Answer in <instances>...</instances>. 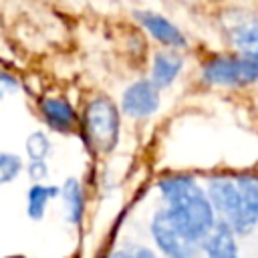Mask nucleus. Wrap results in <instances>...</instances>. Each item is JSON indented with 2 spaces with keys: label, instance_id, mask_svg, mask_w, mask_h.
<instances>
[{
  "label": "nucleus",
  "instance_id": "nucleus-3",
  "mask_svg": "<svg viewBox=\"0 0 258 258\" xmlns=\"http://www.w3.org/2000/svg\"><path fill=\"white\" fill-rule=\"evenodd\" d=\"M119 111L109 97H95L87 103L83 113V131L87 143L97 153H107L119 139Z\"/></svg>",
  "mask_w": 258,
  "mask_h": 258
},
{
  "label": "nucleus",
  "instance_id": "nucleus-17",
  "mask_svg": "<svg viewBox=\"0 0 258 258\" xmlns=\"http://www.w3.org/2000/svg\"><path fill=\"white\" fill-rule=\"evenodd\" d=\"M48 173V167H46V161H30L28 163V175L34 179V181H40L44 179Z\"/></svg>",
  "mask_w": 258,
  "mask_h": 258
},
{
  "label": "nucleus",
  "instance_id": "nucleus-13",
  "mask_svg": "<svg viewBox=\"0 0 258 258\" xmlns=\"http://www.w3.org/2000/svg\"><path fill=\"white\" fill-rule=\"evenodd\" d=\"M228 36L236 46H256L258 48V18H240L228 28Z\"/></svg>",
  "mask_w": 258,
  "mask_h": 258
},
{
  "label": "nucleus",
  "instance_id": "nucleus-20",
  "mask_svg": "<svg viewBox=\"0 0 258 258\" xmlns=\"http://www.w3.org/2000/svg\"><path fill=\"white\" fill-rule=\"evenodd\" d=\"M135 258H155L149 250H145V248H137L135 250Z\"/></svg>",
  "mask_w": 258,
  "mask_h": 258
},
{
  "label": "nucleus",
  "instance_id": "nucleus-2",
  "mask_svg": "<svg viewBox=\"0 0 258 258\" xmlns=\"http://www.w3.org/2000/svg\"><path fill=\"white\" fill-rule=\"evenodd\" d=\"M208 198L234 234H248L258 224L256 175H216L208 183Z\"/></svg>",
  "mask_w": 258,
  "mask_h": 258
},
{
  "label": "nucleus",
  "instance_id": "nucleus-8",
  "mask_svg": "<svg viewBox=\"0 0 258 258\" xmlns=\"http://www.w3.org/2000/svg\"><path fill=\"white\" fill-rule=\"evenodd\" d=\"M38 109H40V115L46 121V125L54 131L67 133L77 123V113H75L73 105L62 97H42L38 103Z\"/></svg>",
  "mask_w": 258,
  "mask_h": 258
},
{
  "label": "nucleus",
  "instance_id": "nucleus-6",
  "mask_svg": "<svg viewBox=\"0 0 258 258\" xmlns=\"http://www.w3.org/2000/svg\"><path fill=\"white\" fill-rule=\"evenodd\" d=\"M123 113L135 119L149 117L159 107V89L151 81H135L123 93Z\"/></svg>",
  "mask_w": 258,
  "mask_h": 258
},
{
  "label": "nucleus",
  "instance_id": "nucleus-11",
  "mask_svg": "<svg viewBox=\"0 0 258 258\" xmlns=\"http://www.w3.org/2000/svg\"><path fill=\"white\" fill-rule=\"evenodd\" d=\"M62 200H64V210H67V220L71 224H81L83 214H85V194L81 183L75 177H69L64 185L60 187Z\"/></svg>",
  "mask_w": 258,
  "mask_h": 258
},
{
  "label": "nucleus",
  "instance_id": "nucleus-5",
  "mask_svg": "<svg viewBox=\"0 0 258 258\" xmlns=\"http://www.w3.org/2000/svg\"><path fill=\"white\" fill-rule=\"evenodd\" d=\"M202 75L212 85H248L258 81L254 64L244 54L216 56L204 64Z\"/></svg>",
  "mask_w": 258,
  "mask_h": 258
},
{
  "label": "nucleus",
  "instance_id": "nucleus-19",
  "mask_svg": "<svg viewBox=\"0 0 258 258\" xmlns=\"http://www.w3.org/2000/svg\"><path fill=\"white\" fill-rule=\"evenodd\" d=\"M109 258H135V252H129V250H117V252H113Z\"/></svg>",
  "mask_w": 258,
  "mask_h": 258
},
{
  "label": "nucleus",
  "instance_id": "nucleus-18",
  "mask_svg": "<svg viewBox=\"0 0 258 258\" xmlns=\"http://www.w3.org/2000/svg\"><path fill=\"white\" fill-rule=\"evenodd\" d=\"M242 54L254 64V71H256V77H258V48H248V50H244Z\"/></svg>",
  "mask_w": 258,
  "mask_h": 258
},
{
  "label": "nucleus",
  "instance_id": "nucleus-14",
  "mask_svg": "<svg viewBox=\"0 0 258 258\" xmlns=\"http://www.w3.org/2000/svg\"><path fill=\"white\" fill-rule=\"evenodd\" d=\"M26 153L30 161H44L50 153V139L44 131H34L26 139Z\"/></svg>",
  "mask_w": 258,
  "mask_h": 258
},
{
  "label": "nucleus",
  "instance_id": "nucleus-10",
  "mask_svg": "<svg viewBox=\"0 0 258 258\" xmlns=\"http://www.w3.org/2000/svg\"><path fill=\"white\" fill-rule=\"evenodd\" d=\"M183 67V60L177 52H157L153 58V67H151V83L159 89V87H167L173 83V79L179 75Z\"/></svg>",
  "mask_w": 258,
  "mask_h": 258
},
{
  "label": "nucleus",
  "instance_id": "nucleus-16",
  "mask_svg": "<svg viewBox=\"0 0 258 258\" xmlns=\"http://www.w3.org/2000/svg\"><path fill=\"white\" fill-rule=\"evenodd\" d=\"M16 89H18V79L8 71H0V101L12 95Z\"/></svg>",
  "mask_w": 258,
  "mask_h": 258
},
{
  "label": "nucleus",
  "instance_id": "nucleus-7",
  "mask_svg": "<svg viewBox=\"0 0 258 258\" xmlns=\"http://www.w3.org/2000/svg\"><path fill=\"white\" fill-rule=\"evenodd\" d=\"M135 18L141 22V26L155 38L159 40L161 44L165 46H173V48H183L187 44L183 32L173 24L169 22L165 16L161 14H155V12H149V10H137L135 12Z\"/></svg>",
  "mask_w": 258,
  "mask_h": 258
},
{
  "label": "nucleus",
  "instance_id": "nucleus-4",
  "mask_svg": "<svg viewBox=\"0 0 258 258\" xmlns=\"http://www.w3.org/2000/svg\"><path fill=\"white\" fill-rule=\"evenodd\" d=\"M151 234L157 248L167 258H194V242L181 232L167 210H159L151 220Z\"/></svg>",
  "mask_w": 258,
  "mask_h": 258
},
{
  "label": "nucleus",
  "instance_id": "nucleus-12",
  "mask_svg": "<svg viewBox=\"0 0 258 258\" xmlns=\"http://www.w3.org/2000/svg\"><path fill=\"white\" fill-rule=\"evenodd\" d=\"M58 187L54 185H42V183H36L28 189V196H26V214L28 218L32 220H40L46 212V206L52 198L58 196Z\"/></svg>",
  "mask_w": 258,
  "mask_h": 258
},
{
  "label": "nucleus",
  "instance_id": "nucleus-15",
  "mask_svg": "<svg viewBox=\"0 0 258 258\" xmlns=\"http://www.w3.org/2000/svg\"><path fill=\"white\" fill-rule=\"evenodd\" d=\"M22 171V161L16 153L0 151V183L14 181Z\"/></svg>",
  "mask_w": 258,
  "mask_h": 258
},
{
  "label": "nucleus",
  "instance_id": "nucleus-1",
  "mask_svg": "<svg viewBox=\"0 0 258 258\" xmlns=\"http://www.w3.org/2000/svg\"><path fill=\"white\" fill-rule=\"evenodd\" d=\"M159 191L167 202V212L181 232L196 244L204 242L216 226V216L208 194L189 175H169L159 181Z\"/></svg>",
  "mask_w": 258,
  "mask_h": 258
},
{
  "label": "nucleus",
  "instance_id": "nucleus-9",
  "mask_svg": "<svg viewBox=\"0 0 258 258\" xmlns=\"http://www.w3.org/2000/svg\"><path fill=\"white\" fill-rule=\"evenodd\" d=\"M206 258H240L234 232L224 222H216L214 230L204 240Z\"/></svg>",
  "mask_w": 258,
  "mask_h": 258
}]
</instances>
